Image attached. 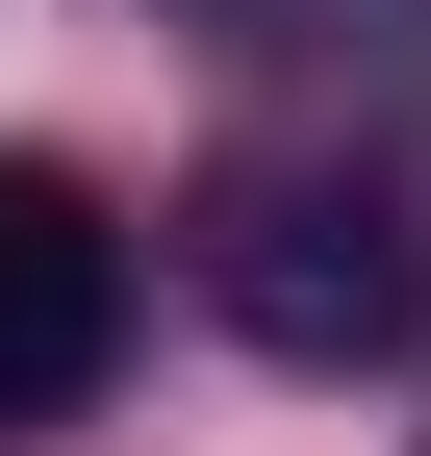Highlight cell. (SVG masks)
I'll return each instance as SVG.
<instances>
[{"instance_id": "cell-1", "label": "cell", "mask_w": 431, "mask_h": 456, "mask_svg": "<svg viewBox=\"0 0 431 456\" xmlns=\"http://www.w3.org/2000/svg\"><path fill=\"white\" fill-rule=\"evenodd\" d=\"M203 305H229L280 380H355V355L431 330V254H406L381 178H229V203H203Z\"/></svg>"}, {"instance_id": "cell-2", "label": "cell", "mask_w": 431, "mask_h": 456, "mask_svg": "<svg viewBox=\"0 0 431 456\" xmlns=\"http://www.w3.org/2000/svg\"><path fill=\"white\" fill-rule=\"evenodd\" d=\"M102 355H127V228H102V178L0 152V431H77Z\"/></svg>"}]
</instances>
